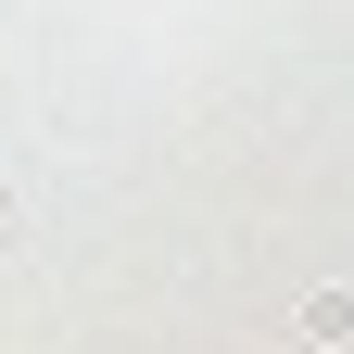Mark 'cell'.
I'll list each match as a JSON object with an SVG mask.
<instances>
[{"mask_svg": "<svg viewBox=\"0 0 354 354\" xmlns=\"http://www.w3.org/2000/svg\"><path fill=\"white\" fill-rule=\"evenodd\" d=\"M291 342L342 354V342H354V291H342V279H329V291H304V304H291Z\"/></svg>", "mask_w": 354, "mask_h": 354, "instance_id": "6da1fadb", "label": "cell"}]
</instances>
